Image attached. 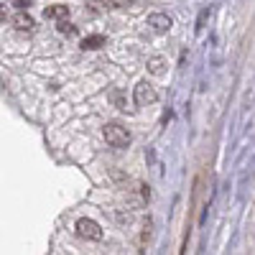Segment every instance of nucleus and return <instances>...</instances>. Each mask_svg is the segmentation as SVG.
Segmentation results:
<instances>
[{"label":"nucleus","instance_id":"9b49d317","mask_svg":"<svg viewBox=\"0 0 255 255\" xmlns=\"http://www.w3.org/2000/svg\"><path fill=\"white\" fill-rule=\"evenodd\" d=\"M15 5H18V8H20V10H23V8H28V5H31V3H28V0H18V3H15Z\"/></svg>","mask_w":255,"mask_h":255},{"label":"nucleus","instance_id":"f8f14e48","mask_svg":"<svg viewBox=\"0 0 255 255\" xmlns=\"http://www.w3.org/2000/svg\"><path fill=\"white\" fill-rule=\"evenodd\" d=\"M5 18V5H0V20Z\"/></svg>","mask_w":255,"mask_h":255},{"label":"nucleus","instance_id":"20e7f679","mask_svg":"<svg viewBox=\"0 0 255 255\" xmlns=\"http://www.w3.org/2000/svg\"><path fill=\"white\" fill-rule=\"evenodd\" d=\"M148 26H151L156 33H166V31H171L174 20L168 18L166 13H151V15H148Z\"/></svg>","mask_w":255,"mask_h":255},{"label":"nucleus","instance_id":"39448f33","mask_svg":"<svg viewBox=\"0 0 255 255\" xmlns=\"http://www.w3.org/2000/svg\"><path fill=\"white\" fill-rule=\"evenodd\" d=\"M13 26L18 28V31H33V18L28 15V13H18L15 18H13Z\"/></svg>","mask_w":255,"mask_h":255},{"label":"nucleus","instance_id":"0eeeda50","mask_svg":"<svg viewBox=\"0 0 255 255\" xmlns=\"http://www.w3.org/2000/svg\"><path fill=\"white\" fill-rule=\"evenodd\" d=\"M148 69H151V74L161 77L166 72V59L163 56H153V59H148Z\"/></svg>","mask_w":255,"mask_h":255},{"label":"nucleus","instance_id":"f257e3e1","mask_svg":"<svg viewBox=\"0 0 255 255\" xmlns=\"http://www.w3.org/2000/svg\"><path fill=\"white\" fill-rule=\"evenodd\" d=\"M102 133H105V140L113 148H128L130 145V133H128V128H123L120 123H108Z\"/></svg>","mask_w":255,"mask_h":255},{"label":"nucleus","instance_id":"9d476101","mask_svg":"<svg viewBox=\"0 0 255 255\" xmlns=\"http://www.w3.org/2000/svg\"><path fill=\"white\" fill-rule=\"evenodd\" d=\"M209 13H212V10H204V13L199 15V20H197V28H202V26H204V20L209 18Z\"/></svg>","mask_w":255,"mask_h":255},{"label":"nucleus","instance_id":"423d86ee","mask_svg":"<svg viewBox=\"0 0 255 255\" xmlns=\"http://www.w3.org/2000/svg\"><path fill=\"white\" fill-rule=\"evenodd\" d=\"M69 15V8L67 5H51L44 10V18H51V20H61V18H67Z\"/></svg>","mask_w":255,"mask_h":255},{"label":"nucleus","instance_id":"f03ea898","mask_svg":"<svg viewBox=\"0 0 255 255\" xmlns=\"http://www.w3.org/2000/svg\"><path fill=\"white\" fill-rule=\"evenodd\" d=\"M133 100H135V105H140V108H145V105H153L156 100H158V95H156V90L148 84L145 79L143 82H138L135 84V90H133Z\"/></svg>","mask_w":255,"mask_h":255},{"label":"nucleus","instance_id":"6e6552de","mask_svg":"<svg viewBox=\"0 0 255 255\" xmlns=\"http://www.w3.org/2000/svg\"><path fill=\"white\" fill-rule=\"evenodd\" d=\"M100 46H105V36H87V38L82 41V49L84 51H95Z\"/></svg>","mask_w":255,"mask_h":255},{"label":"nucleus","instance_id":"7ed1b4c3","mask_svg":"<svg viewBox=\"0 0 255 255\" xmlns=\"http://www.w3.org/2000/svg\"><path fill=\"white\" fill-rule=\"evenodd\" d=\"M77 232L82 238H87V240H102V230L95 220H87V217H82L77 222Z\"/></svg>","mask_w":255,"mask_h":255},{"label":"nucleus","instance_id":"1a4fd4ad","mask_svg":"<svg viewBox=\"0 0 255 255\" xmlns=\"http://www.w3.org/2000/svg\"><path fill=\"white\" fill-rule=\"evenodd\" d=\"M56 28H59V33H74V26H72V23H67V18H61Z\"/></svg>","mask_w":255,"mask_h":255}]
</instances>
